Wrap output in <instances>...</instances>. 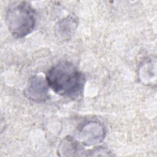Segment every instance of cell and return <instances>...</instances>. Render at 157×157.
<instances>
[{
	"label": "cell",
	"instance_id": "1",
	"mask_svg": "<svg viewBox=\"0 0 157 157\" xmlns=\"http://www.w3.org/2000/svg\"><path fill=\"white\" fill-rule=\"evenodd\" d=\"M48 86L58 94L72 99L82 94L85 77L77 67L68 61H62L51 67L47 75Z\"/></svg>",
	"mask_w": 157,
	"mask_h": 157
},
{
	"label": "cell",
	"instance_id": "2",
	"mask_svg": "<svg viewBox=\"0 0 157 157\" xmlns=\"http://www.w3.org/2000/svg\"><path fill=\"white\" fill-rule=\"evenodd\" d=\"M6 22L13 36L16 38L24 37L31 33L35 28V11L26 1L12 2L7 9Z\"/></svg>",
	"mask_w": 157,
	"mask_h": 157
},
{
	"label": "cell",
	"instance_id": "3",
	"mask_svg": "<svg viewBox=\"0 0 157 157\" xmlns=\"http://www.w3.org/2000/svg\"><path fill=\"white\" fill-rule=\"evenodd\" d=\"M105 136V128L101 123L96 121H90L85 123L78 131L79 139L85 146H91L101 143Z\"/></svg>",
	"mask_w": 157,
	"mask_h": 157
},
{
	"label": "cell",
	"instance_id": "4",
	"mask_svg": "<svg viewBox=\"0 0 157 157\" xmlns=\"http://www.w3.org/2000/svg\"><path fill=\"white\" fill-rule=\"evenodd\" d=\"M48 83L46 79L39 75L31 77L25 91L26 96L36 102L45 101L48 98Z\"/></svg>",
	"mask_w": 157,
	"mask_h": 157
},
{
	"label": "cell",
	"instance_id": "5",
	"mask_svg": "<svg viewBox=\"0 0 157 157\" xmlns=\"http://www.w3.org/2000/svg\"><path fill=\"white\" fill-rule=\"evenodd\" d=\"M77 26L76 19L68 16L59 21L55 26V34L58 39L65 40L70 39Z\"/></svg>",
	"mask_w": 157,
	"mask_h": 157
},
{
	"label": "cell",
	"instance_id": "6",
	"mask_svg": "<svg viewBox=\"0 0 157 157\" xmlns=\"http://www.w3.org/2000/svg\"><path fill=\"white\" fill-rule=\"evenodd\" d=\"M83 150L78 142L73 137H65L59 144L58 154L60 156H82Z\"/></svg>",
	"mask_w": 157,
	"mask_h": 157
},
{
	"label": "cell",
	"instance_id": "7",
	"mask_svg": "<svg viewBox=\"0 0 157 157\" xmlns=\"http://www.w3.org/2000/svg\"><path fill=\"white\" fill-rule=\"evenodd\" d=\"M140 79L145 83H153V79L156 81V61L150 59L145 62L139 71Z\"/></svg>",
	"mask_w": 157,
	"mask_h": 157
},
{
	"label": "cell",
	"instance_id": "8",
	"mask_svg": "<svg viewBox=\"0 0 157 157\" xmlns=\"http://www.w3.org/2000/svg\"><path fill=\"white\" fill-rule=\"evenodd\" d=\"M87 156H112V154H111V152H110L107 148H103L102 147H97L94 149H93L91 151H90V153L86 155Z\"/></svg>",
	"mask_w": 157,
	"mask_h": 157
}]
</instances>
